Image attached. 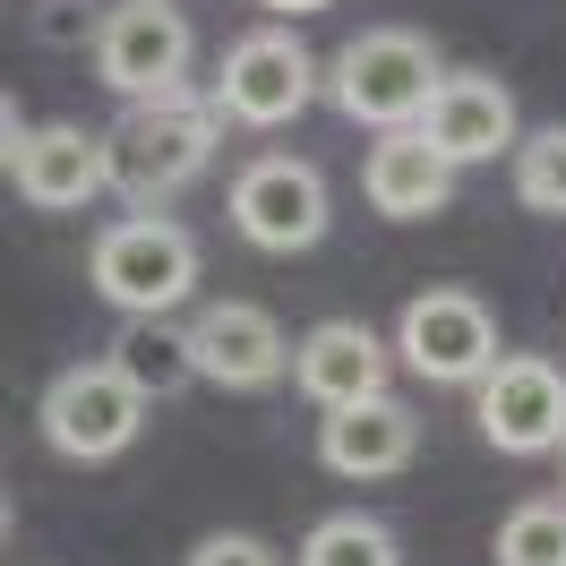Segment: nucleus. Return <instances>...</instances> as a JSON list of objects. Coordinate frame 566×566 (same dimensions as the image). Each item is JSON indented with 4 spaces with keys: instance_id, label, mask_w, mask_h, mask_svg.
Wrapping results in <instances>:
<instances>
[{
    "instance_id": "f257e3e1",
    "label": "nucleus",
    "mask_w": 566,
    "mask_h": 566,
    "mask_svg": "<svg viewBox=\"0 0 566 566\" xmlns=\"http://www.w3.org/2000/svg\"><path fill=\"white\" fill-rule=\"evenodd\" d=\"M223 112L207 95H172V104H129L120 129H104L112 146V198L129 207H172L180 189H198L223 155Z\"/></svg>"
},
{
    "instance_id": "f03ea898",
    "label": "nucleus",
    "mask_w": 566,
    "mask_h": 566,
    "mask_svg": "<svg viewBox=\"0 0 566 566\" xmlns=\"http://www.w3.org/2000/svg\"><path fill=\"white\" fill-rule=\"evenodd\" d=\"M198 266H207V258H198V232L164 207H129L86 249V283H95V301H112L120 318H172L180 301L198 292Z\"/></svg>"
},
{
    "instance_id": "7ed1b4c3",
    "label": "nucleus",
    "mask_w": 566,
    "mask_h": 566,
    "mask_svg": "<svg viewBox=\"0 0 566 566\" xmlns=\"http://www.w3.org/2000/svg\"><path fill=\"white\" fill-rule=\"evenodd\" d=\"M438 77H447V61H438V43L421 27H360L326 61V104L344 120H360L369 138H387V129H421Z\"/></svg>"
},
{
    "instance_id": "20e7f679",
    "label": "nucleus",
    "mask_w": 566,
    "mask_h": 566,
    "mask_svg": "<svg viewBox=\"0 0 566 566\" xmlns=\"http://www.w3.org/2000/svg\"><path fill=\"white\" fill-rule=\"evenodd\" d=\"M310 95H326V61L292 35L283 18L241 27V35L223 43L214 86H207V104L223 112L232 129H292V120L310 112Z\"/></svg>"
},
{
    "instance_id": "39448f33",
    "label": "nucleus",
    "mask_w": 566,
    "mask_h": 566,
    "mask_svg": "<svg viewBox=\"0 0 566 566\" xmlns=\"http://www.w3.org/2000/svg\"><path fill=\"white\" fill-rule=\"evenodd\" d=\"M395 360L421 378V387H481L497 360H506V335H497V310L472 292V283H429L395 310Z\"/></svg>"
},
{
    "instance_id": "423d86ee",
    "label": "nucleus",
    "mask_w": 566,
    "mask_h": 566,
    "mask_svg": "<svg viewBox=\"0 0 566 566\" xmlns=\"http://www.w3.org/2000/svg\"><path fill=\"white\" fill-rule=\"evenodd\" d=\"M146 403L129 378H120V360H70V369H52L35 395V429H43V447L61 463H112V455H129L146 438Z\"/></svg>"
},
{
    "instance_id": "0eeeda50",
    "label": "nucleus",
    "mask_w": 566,
    "mask_h": 566,
    "mask_svg": "<svg viewBox=\"0 0 566 566\" xmlns=\"http://www.w3.org/2000/svg\"><path fill=\"white\" fill-rule=\"evenodd\" d=\"M95 77H104L120 104H172V95H198V35L172 0H112L104 35H95Z\"/></svg>"
},
{
    "instance_id": "6e6552de",
    "label": "nucleus",
    "mask_w": 566,
    "mask_h": 566,
    "mask_svg": "<svg viewBox=\"0 0 566 566\" xmlns=\"http://www.w3.org/2000/svg\"><path fill=\"white\" fill-rule=\"evenodd\" d=\"M223 214H232V232H241L258 258H310V249L326 241V223H335V198H326V172L310 155L266 146V155L241 164Z\"/></svg>"
},
{
    "instance_id": "1a4fd4ad",
    "label": "nucleus",
    "mask_w": 566,
    "mask_h": 566,
    "mask_svg": "<svg viewBox=\"0 0 566 566\" xmlns=\"http://www.w3.org/2000/svg\"><path fill=\"white\" fill-rule=\"evenodd\" d=\"M0 164H9V189H18V207L35 214H86L95 198L112 189V146L95 129H77V120H27V112L9 104L0 112Z\"/></svg>"
},
{
    "instance_id": "9d476101",
    "label": "nucleus",
    "mask_w": 566,
    "mask_h": 566,
    "mask_svg": "<svg viewBox=\"0 0 566 566\" xmlns=\"http://www.w3.org/2000/svg\"><path fill=\"white\" fill-rule=\"evenodd\" d=\"M472 429L490 455H566V369L549 353H506L472 387Z\"/></svg>"
},
{
    "instance_id": "9b49d317",
    "label": "nucleus",
    "mask_w": 566,
    "mask_h": 566,
    "mask_svg": "<svg viewBox=\"0 0 566 566\" xmlns=\"http://www.w3.org/2000/svg\"><path fill=\"white\" fill-rule=\"evenodd\" d=\"M180 335H189V360H198V387H223V395L292 387V335L258 301H207Z\"/></svg>"
},
{
    "instance_id": "f8f14e48",
    "label": "nucleus",
    "mask_w": 566,
    "mask_h": 566,
    "mask_svg": "<svg viewBox=\"0 0 566 566\" xmlns=\"http://www.w3.org/2000/svg\"><path fill=\"white\" fill-rule=\"evenodd\" d=\"M395 335L360 318H318L301 344H292V387L310 395L318 412H344V403H369V395H395Z\"/></svg>"
},
{
    "instance_id": "ddd939ff",
    "label": "nucleus",
    "mask_w": 566,
    "mask_h": 566,
    "mask_svg": "<svg viewBox=\"0 0 566 566\" xmlns=\"http://www.w3.org/2000/svg\"><path fill=\"white\" fill-rule=\"evenodd\" d=\"M421 455V412L403 395H369L344 412H318V463L335 481H395Z\"/></svg>"
},
{
    "instance_id": "4468645a",
    "label": "nucleus",
    "mask_w": 566,
    "mask_h": 566,
    "mask_svg": "<svg viewBox=\"0 0 566 566\" xmlns=\"http://www.w3.org/2000/svg\"><path fill=\"white\" fill-rule=\"evenodd\" d=\"M421 138L447 146V164H497V155H515V95H506V77L490 70H447L438 77V95L421 112Z\"/></svg>"
},
{
    "instance_id": "2eb2a0df",
    "label": "nucleus",
    "mask_w": 566,
    "mask_h": 566,
    "mask_svg": "<svg viewBox=\"0 0 566 566\" xmlns=\"http://www.w3.org/2000/svg\"><path fill=\"white\" fill-rule=\"evenodd\" d=\"M455 189H463V164H447V146H429L421 129H387L360 155V198L387 223H429V214L455 207Z\"/></svg>"
},
{
    "instance_id": "dca6fc26",
    "label": "nucleus",
    "mask_w": 566,
    "mask_h": 566,
    "mask_svg": "<svg viewBox=\"0 0 566 566\" xmlns=\"http://www.w3.org/2000/svg\"><path fill=\"white\" fill-rule=\"evenodd\" d=\"M112 360H120V378H129L146 403H172L180 387H198L189 335H180L172 318H129V326H120V344H112Z\"/></svg>"
},
{
    "instance_id": "f3484780",
    "label": "nucleus",
    "mask_w": 566,
    "mask_h": 566,
    "mask_svg": "<svg viewBox=\"0 0 566 566\" xmlns=\"http://www.w3.org/2000/svg\"><path fill=\"white\" fill-rule=\"evenodd\" d=\"M292 566H403V541H395L369 506H335V515L310 524V541H301Z\"/></svg>"
},
{
    "instance_id": "a211bd4d",
    "label": "nucleus",
    "mask_w": 566,
    "mask_h": 566,
    "mask_svg": "<svg viewBox=\"0 0 566 566\" xmlns=\"http://www.w3.org/2000/svg\"><path fill=\"white\" fill-rule=\"evenodd\" d=\"M490 566H566V497H524L490 532Z\"/></svg>"
},
{
    "instance_id": "6ab92c4d",
    "label": "nucleus",
    "mask_w": 566,
    "mask_h": 566,
    "mask_svg": "<svg viewBox=\"0 0 566 566\" xmlns=\"http://www.w3.org/2000/svg\"><path fill=\"white\" fill-rule=\"evenodd\" d=\"M515 198H524V214L566 223V120H541L515 138Z\"/></svg>"
},
{
    "instance_id": "aec40b11",
    "label": "nucleus",
    "mask_w": 566,
    "mask_h": 566,
    "mask_svg": "<svg viewBox=\"0 0 566 566\" xmlns=\"http://www.w3.org/2000/svg\"><path fill=\"white\" fill-rule=\"evenodd\" d=\"M180 566H283V549H275V541H258V532H207Z\"/></svg>"
},
{
    "instance_id": "412c9836",
    "label": "nucleus",
    "mask_w": 566,
    "mask_h": 566,
    "mask_svg": "<svg viewBox=\"0 0 566 566\" xmlns=\"http://www.w3.org/2000/svg\"><path fill=\"white\" fill-rule=\"evenodd\" d=\"M249 9H266V18L292 27V18H318V9H335V0H249Z\"/></svg>"
},
{
    "instance_id": "4be33fe9",
    "label": "nucleus",
    "mask_w": 566,
    "mask_h": 566,
    "mask_svg": "<svg viewBox=\"0 0 566 566\" xmlns=\"http://www.w3.org/2000/svg\"><path fill=\"white\" fill-rule=\"evenodd\" d=\"M558 497H566V455H558Z\"/></svg>"
}]
</instances>
